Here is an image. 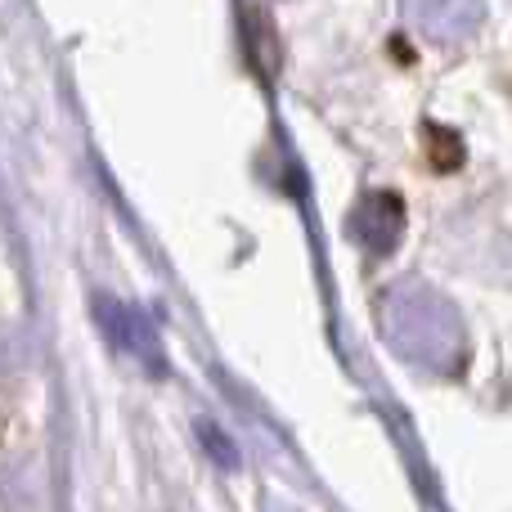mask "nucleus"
Returning a JSON list of instances; mask_svg holds the SVG:
<instances>
[{
    "instance_id": "f257e3e1",
    "label": "nucleus",
    "mask_w": 512,
    "mask_h": 512,
    "mask_svg": "<svg viewBox=\"0 0 512 512\" xmlns=\"http://www.w3.org/2000/svg\"><path fill=\"white\" fill-rule=\"evenodd\" d=\"M382 328L405 360L427 364V369H454L463 355V333L454 310L418 283H405L382 301Z\"/></svg>"
},
{
    "instance_id": "f03ea898",
    "label": "nucleus",
    "mask_w": 512,
    "mask_h": 512,
    "mask_svg": "<svg viewBox=\"0 0 512 512\" xmlns=\"http://www.w3.org/2000/svg\"><path fill=\"white\" fill-rule=\"evenodd\" d=\"M405 18L436 45H459L486 23V0H400Z\"/></svg>"
},
{
    "instance_id": "7ed1b4c3",
    "label": "nucleus",
    "mask_w": 512,
    "mask_h": 512,
    "mask_svg": "<svg viewBox=\"0 0 512 512\" xmlns=\"http://www.w3.org/2000/svg\"><path fill=\"white\" fill-rule=\"evenodd\" d=\"M346 225L369 252H391L400 243V230H405V207L396 194H364Z\"/></svg>"
},
{
    "instance_id": "20e7f679",
    "label": "nucleus",
    "mask_w": 512,
    "mask_h": 512,
    "mask_svg": "<svg viewBox=\"0 0 512 512\" xmlns=\"http://www.w3.org/2000/svg\"><path fill=\"white\" fill-rule=\"evenodd\" d=\"M99 319H104L108 337H113L117 346H122L126 355H135V360H144L149 369H162V351H158V333H153V324L140 315V310L122 306V301L104 297L99 301Z\"/></svg>"
},
{
    "instance_id": "39448f33",
    "label": "nucleus",
    "mask_w": 512,
    "mask_h": 512,
    "mask_svg": "<svg viewBox=\"0 0 512 512\" xmlns=\"http://www.w3.org/2000/svg\"><path fill=\"white\" fill-rule=\"evenodd\" d=\"M198 436H203V445H212V459L221 463V468H239V450H234V441L216 423L198 418Z\"/></svg>"
}]
</instances>
